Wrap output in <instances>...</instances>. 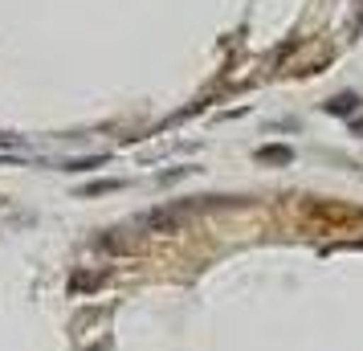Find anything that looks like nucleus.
<instances>
[{
  "label": "nucleus",
  "instance_id": "1",
  "mask_svg": "<svg viewBox=\"0 0 363 351\" xmlns=\"http://www.w3.org/2000/svg\"><path fill=\"white\" fill-rule=\"evenodd\" d=\"M184 221H188V208H184V204H167V208H151V213H143L139 225L151 229V233H180Z\"/></svg>",
  "mask_w": 363,
  "mask_h": 351
},
{
  "label": "nucleus",
  "instance_id": "2",
  "mask_svg": "<svg viewBox=\"0 0 363 351\" xmlns=\"http://www.w3.org/2000/svg\"><path fill=\"white\" fill-rule=\"evenodd\" d=\"M257 164H294V147H286V143H265V147H257Z\"/></svg>",
  "mask_w": 363,
  "mask_h": 351
},
{
  "label": "nucleus",
  "instance_id": "3",
  "mask_svg": "<svg viewBox=\"0 0 363 351\" xmlns=\"http://www.w3.org/2000/svg\"><path fill=\"white\" fill-rule=\"evenodd\" d=\"M102 282H106V274H90V269H78V274L69 278V290H74V294H94Z\"/></svg>",
  "mask_w": 363,
  "mask_h": 351
},
{
  "label": "nucleus",
  "instance_id": "4",
  "mask_svg": "<svg viewBox=\"0 0 363 351\" xmlns=\"http://www.w3.org/2000/svg\"><path fill=\"white\" fill-rule=\"evenodd\" d=\"M327 111L330 115H355V111H359V99H355V94H339V99L327 102Z\"/></svg>",
  "mask_w": 363,
  "mask_h": 351
},
{
  "label": "nucleus",
  "instance_id": "5",
  "mask_svg": "<svg viewBox=\"0 0 363 351\" xmlns=\"http://www.w3.org/2000/svg\"><path fill=\"white\" fill-rule=\"evenodd\" d=\"M118 180H94V184H86L82 188V196H102V192H118Z\"/></svg>",
  "mask_w": 363,
  "mask_h": 351
},
{
  "label": "nucleus",
  "instance_id": "6",
  "mask_svg": "<svg viewBox=\"0 0 363 351\" xmlns=\"http://www.w3.org/2000/svg\"><path fill=\"white\" fill-rule=\"evenodd\" d=\"M106 164V155H94V160H66V172H90V167H102Z\"/></svg>",
  "mask_w": 363,
  "mask_h": 351
}]
</instances>
